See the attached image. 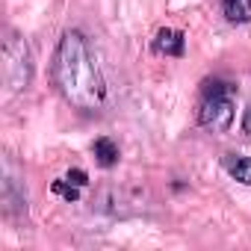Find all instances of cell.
<instances>
[{
  "instance_id": "6da1fadb",
  "label": "cell",
  "mask_w": 251,
  "mask_h": 251,
  "mask_svg": "<svg viewBox=\"0 0 251 251\" xmlns=\"http://www.w3.org/2000/svg\"><path fill=\"white\" fill-rule=\"evenodd\" d=\"M53 83L59 95L80 109H100L106 103V80L83 33L68 30L59 39L53 53Z\"/></svg>"
},
{
  "instance_id": "7a4b0ae2",
  "label": "cell",
  "mask_w": 251,
  "mask_h": 251,
  "mask_svg": "<svg viewBox=\"0 0 251 251\" xmlns=\"http://www.w3.org/2000/svg\"><path fill=\"white\" fill-rule=\"evenodd\" d=\"M236 86L225 80H210L204 83L201 106H198V121L201 127L213 133H227L233 124V109H236Z\"/></svg>"
},
{
  "instance_id": "3957f363",
  "label": "cell",
  "mask_w": 251,
  "mask_h": 251,
  "mask_svg": "<svg viewBox=\"0 0 251 251\" xmlns=\"http://www.w3.org/2000/svg\"><path fill=\"white\" fill-rule=\"evenodd\" d=\"M3 83L9 92H24L33 83V53L27 39L6 27L3 30Z\"/></svg>"
},
{
  "instance_id": "277c9868",
  "label": "cell",
  "mask_w": 251,
  "mask_h": 251,
  "mask_svg": "<svg viewBox=\"0 0 251 251\" xmlns=\"http://www.w3.org/2000/svg\"><path fill=\"white\" fill-rule=\"evenodd\" d=\"M0 198H3L6 216H24L27 213V186L18 177L12 160L3 163V180H0Z\"/></svg>"
},
{
  "instance_id": "5b68a950",
  "label": "cell",
  "mask_w": 251,
  "mask_h": 251,
  "mask_svg": "<svg viewBox=\"0 0 251 251\" xmlns=\"http://www.w3.org/2000/svg\"><path fill=\"white\" fill-rule=\"evenodd\" d=\"M183 50H186V39H183V33L180 30H160L157 33V39H154V53H160V56H183Z\"/></svg>"
},
{
  "instance_id": "8992f818",
  "label": "cell",
  "mask_w": 251,
  "mask_h": 251,
  "mask_svg": "<svg viewBox=\"0 0 251 251\" xmlns=\"http://www.w3.org/2000/svg\"><path fill=\"white\" fill-rule=\"evenodd\" d=\"M92 154H95V160H98V166H100V169H112V166L118 163V145H115L109 136L95 139Z\"/></svg>"
},
{
  "instance_id": "52a82bcc",
  "label": "cell",
  "mask_w": 251,
  "mask_h": 251,
  "mask_svg": "<svg viewBox=\"0 0 251 251\" xmlns=\"http://www.w3.org/2000/svg\"><path fill=\"white\" fill-rule=\"evenodd\" d=\"M225 169L233 180L251 186V157H242V154H227L225 157Z\"/></svg>"
},
{
  "instance_id": "ba28073f",
  "label": "cell",
  "mask_w": 251,
  "mask_h": 251,
  "mask_svg": "<svg viewBox=\"0 0 251 251\" xmlns=\"http://www.w3.org/2000/svg\"><path fill=\"white\" fill-rule=\"evenodd\" d=\"M222 12L230 24H248L251 21V0H222Z\"/></svg>"
},
{
  "instance_id": "9c48e42d",
  "label": "cell",
  "mask_w": 251,
  "mask_h": 251,
  "mask_svg": "<svg viewBox=\"0 0 251 251\" xmlns=\"http://www.w3.org/2000/svg\"><path fill=\"white\" fill-rule=\"evenodd\" d=\"M50 189H53L56 195H62L65 201H77V198H80V186H74V183H71V180H65V177H62V180H53V183H50Z\"/></svg>"
},
{
  "instance_id": "30bf717a",
  "label": "cell",
  "mask_w": 251,
  "mask_h": 251,
  "mask_svg": "<svg viewBox=\"0 0 251 251\" xmlns=\"http://www.w3.org/2000/svg\"><path fill=\"white\" fill-rule=\"evenodd\" d=\"M65 180H71V183H74V186H80V189H83V186H86V183H89V175H86V172H83V169H71V172H68V175H65Z\"/></svg>"
},
{
  "instance_id": "8fae6325",
  "label": "cell",
  "mask_w": 251,
  "mask_h": 251,
  "mask_svg": "<svg viewBox=\"0 0 251 251\" xmlns=\"http://www.w3.org/2000/svg\"><path fill=\"white\" fill-rule=\"evenodd\" d=\"M242 130L251 136V106H248V109H245V115H242Z\"/></svg>"
}]
</instances>
